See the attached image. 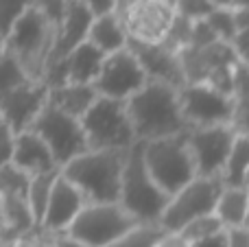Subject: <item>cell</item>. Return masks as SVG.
<instances>
[{"instance_id": "6da1fadb", "label": "cell", "mask_w": 249, "mask_h": 247, "mask_svg": "<svg viewBox=\"0 0 249 247\" xmlns=\"http://www.w3.org/2000/svg\"><path fill=\"white\" fill-rule=\"evenodd\" d=\"M127 109L136 138L142 142L186 134L190 129L181 112L179 90L164 81L151 79L136 96L127 101Z\"/></svg>"}, {"instance_id": "7a4b0ae2", "label": "cell", "mask_w": 249, "mask_h": 247, "mask_svg": "<svg viewBox=\"0 0 249 247\" xmlns=\"http://www.w3.org/2000/svg\"><path fill=\"white\" fill-rule=\"evenodd\" d=\"M127 156L124 149H90L66 164L61 175L86 195L88 204H121Z\"/></svg>"}, {"instance_id": "3957f363", "label": "cell", "mask_w": 249, "mask_h": 247, "mask_svg": "<svg viewBox=\"0 0 249 247\" xmlns=\"http://www.w3.org/2000/svg\"><path fill=\"white\" fill-rule=\"evenodd\" d=\"M57 33L55 22L42 9L31 7L2 39V51L16 57L33 81H44L57 46Z\"/></svg>"}, {"instance_id": "277c9868", "label": "cell", "mask_w": 249, "mask_h": 247, "mask_svg": "<svg viewBox=\"0 0 249 247\" xmlns=\"http://www.w3.org/2000/svg\"><path fill=\"white\" fill-rule=\"evenodd\" d=\"M171 195L160 188L144 160V142L138 140L127 156L123 173L121 206L138 223H160Z\"/></svg>"}, {"instance_id": "5b68a950", "label": "cell", "mask_w": 249, "mask_h": 247, "mask_svg": "<svg viewBox=\"0 0 249 247\" xmlns=\"http://www.w3.org/2000/svg\"><path fill=\"white\" fill-rule=\"evenodd\" d=\"M144 160L164 193L175 195L197 175V164L188 147V131L144 142Z\"/></svg>"}, {"instance_id": "8992f818", "label": "cell", "mask_w": 249, "mask_h": 247, "mask_svg": "<svg viewBox=\"0 0 249 247\" xmlns=\"http://www.w3.org/2000/svg\"><path fill=\"white\" fill-rule=\"evenodd\" d=\"M90 149H129L138 142L133 123L129 118L127 101L101 96L90 112L81 118Z\"/></svg>"}, {"instance_id": "52a82bcc", "label": "cell", "mask_w": 249, "mask_h": 247, "mask_svg": "<svg viewBox=\"0 0 249 247\" xmlns=\"http://www.w3.org/2000/svg\"><path fill=\"white\" fill-rule=\"evenodd\" d=\"M225 191L223 177H195L188 186L171 197L166 212L162 217V228L168 234H179L195 219L214 214L219 199Z\"/></svg>"}, {"instance_id": "ba28073f", "label": "cell", "mask_w": 249, "mask_h": 247, "mask_svg": "<svg viewBox=\"0 0 249 247\" xmlns=\"http://www.w3.org/2000/svg\"><path fill=\"white\" fill-rule=\"evenodd\" d=\"M138 226L121 204H88L66 234L88 247H109Z\"/></svg>"}, {"instance_id": "9c48e42d", "label": "cell", "mask_w": 249, "mask_h": 247, "mask_svg": "<svg viewBox=\"0 0 249 247\" xmlns=\"http://www.w3.org/2000/svg\"><path fill=\"white\" fill-rule=\"evenodd\" d=\"M31 129L46 140L51 151L55 153V160H57V164H59V169L70 164L74 158L90 151L88 136H86V131H83L81 121L68 116V114L61 112V109H57L51 101H48V105L37 116V121L33 123Z\"/></svg>"}, {"instance_id": "30bf717a", "label": "cell", "mask_w": 249, "mask_h": 247, "mask_svg": "<svg viewBox=\"0 0 249 247\" xmlns=\"http://www.w3.org/2000/svg\"><path fill=\"white\" fill-rule=\"evenodd\" d=\"M181 112L190 129L230 125L234 116V96L216 90L210 83H188L179 90Z\"/></svg>"}, {"instance_id": "8fae6325", "label": "cell", "mask_w": 249, "mask_h": 247, "mask_svg": "<svg viewBox=\"0 0 249 247\" xmlns=\"http://www.w3.org/2000/svg\"><path fill=\"white\" fill-rule=\"evenodd\" d=\"M151 79H149V74H146V70L142 68L140 59H138L136 53L127 46V48H123V51L107 55L94 88L105 99L129 101Z\"/></svg>"}, {"instance_id": "7c38bea8", "label": "cell", "mask_w": 249, "mask_h": 247, "mask_svg": "<svg viewBox=\"0 0 249 247\" xmlns=\"http://www.w3.org/2000/svg\"><path fill=\"white\" fill-rule=\"evenodd\" d=\"M236 142V131L230 125H212L188 129V147L197 164L199 177H219Z\"/></svg>"}, {"instance_id": "4fadbf2b", "label": "cell", "mask_w": 249, "mask_h": 247, "mask_svg": "<svg viewBox=\"0 0 249 247\" xmlns=\"http://www.w3.org/2000/svg\"><path fill=\"white\" fill-rule=\"evenodd\" d=\"M51 101V86L46 81H29L9 92H0V121L16 134H24L33 127L37 116Z\"/></svg>"}, {"instance_id": "5bb4252c", "label": "cell", "mask_w": 249, "mask_h": 247, "mask_svg": "<svg viewBox=\"0 0 249 247\" xmlns=\"http://www.w3.org/2000/svg\"><path fill=\"white\" fill-rule=\"evenodd\" d=\"M129 39L144 44H162L177 18L171 0H138L123 13Z\"/></svg>"}, {"instance_id": "9a60e30c", "label": "cell", "mask_w": 249, "mask_h": 247, "mask_svg": "<svg viewBox=\"0 0 249 247\" xmlns=\"http://www.w3.org/2000/svg\"><path fill=\"white\" fill-rule=\"evenodd\" d=\"M129 48L136 53L149 79L175 86L177 90L188 86L184 64H181V53L168 48L166 44H144L138 39H129Z\"/></svg>"}, {"instance_id": "2e32d148", "label": "cell", "mask_w": 249, "mask_h": 247, "mask_svg": "<svg viewBox=\"0 0 249 247\" xmlns=\"http://www.w3.org/2000/svg\"><path fill=\"white\" fill-rule=\"evenodd\" d=\"M86 206H88L86 195L70 179L59 175V179L55 182V188H53L51 201H48V208L39 230L51 236L64 234V232H68V228L72 226L74 219L81 214V210Z\"/></svg>"}, {"instance_id": "e0dca14e", "label": "cell", "mask_w": 249, "mask_h": 247, "mask_svg": "<svg viewBox=\"0 0 249 247\" xmlns=\"http://www.w3.org/2000/svg\"><path fill=\"white\" fill-rule=\"evenodd\" d=\"M94 13L81 2V0H68L66 4V13H64V22L59 26L57 33V46L53 53V61H64L70 53L77 46H81L83 42H88L90 29L94 24Z\"/></svg>"}, {"instance_id": "ac0fdd59", "label": "cell", "mask_w": 249, "mask_h": 247, "mask_svg": "<svg viewBox=\"0 0 249 247\" xmlns=\"http://www.w3.org/2000/svg\"><path fill=\"white\" fill-rule=\"evenodd\" d=\"M9 164L18 166L20 171L29 173L31 177L53 173V171H61L55 160V153L51 151L46 140L35 134L33 129L24 131V134H18L16 151H13V158Z\"/></svg>"}, {"instance_id": "d6986e66", "label": "cell", "mask_w": 249, "mask_h": 247, "mask_svg": "<svg viewBox=\"0 0 249 247\" xmlns=\"http://www.w3.org/2000/svg\"><path fill=\"white\" fill-rule=\"evenodd\" d=\"M107 59L101 48H96L92 42H83L66 57V68H68V83H90L94 86L99 79L103 64Z\"/></svg>"}, {"instance_id": "ffe728a7", "label": "cell", "mask_w": 249, "mask_h": 247, "mask_svg": "<svg viewBox=\"0 0 249 247\" xmlns=\"http://www.w3.org/2000/svg\"><path fill=\"white\" fill-rule=\"evenodd\" d=\"M99 99L101 94L90 83H66V86L51 90V103L57 109L66 112L68 116L79 118V121L90 112V107Z\"/></svg>"}, {"instance_id": "44dd1931", "label": "cell", "mask_w": 249, "mask_h": 247, "mask_svg": "<svg viewBox=\"0 0 249 247\" xmlns=\"http://www.w3.org/2000/svg\"><path fill=\"white\" fill-rule=\"evenodd\" d=\"M88 42H92L96 48H101L105 55H112V53L127 48L129 33H127V26H124L123 18L118 13H107V16L94 18V24L90 29Z\"/></svg>"}, {"instance_id": "7402d4cb", "label": "cell", "mask_w": 249, "mask_h": 247, "mask_svg": "<svg viewBox=\"0 0 249 247\" xmlns=\"http://www.w3.org/2000/svg\"><path fill=\"white\" fill-rule=\"evenodd\" d=\"M2 217H4V236L13 234L16 239H20L29 230L37 228V221H35L33 210H31L26 197L2 193Z\"/></svg>"}, {"instance_id": "603a6c76", "label": "cell", "mask_w": 249, "mask_h": 247, "mask_svg": "<svg viewBox=\"0 0 249 247\" xmlns=\"http://www.w3.org/2000/svg\"><path fill=\"white\" fill-rule=\"evenodd\" d=\"M247 212H249V188H232L225 186L223 195L219 199L216 206V217L223 221V226L228 228H241L247 221Z\"/></svg>"}, {"instance_id": "cb8c5ba5", "label": "cell", "mask_w": 249, "mask_h": 247, "mask_svg": "<svg viewBox=\"0 0 249 247\" xmlns=\"http://www.w3.org/2000/svg\"><path fill=\"white\" fill-rule=\"evenodd\" d=\"M247 171H249V136H236L234 149L228 158V164L223 169V182L225 186L241 188L247 186Z\"/></svg>"}, {"instance_id": "d4e9b609", "label": "cell", "mask_w": 249, "mask_h": 247, "mask_svg": "<svg viewBox=\"0 0 249 247\" xmlns=\"http://www.w3.org/2000/svg\"><path fill=\"white\" fill-rule=\"evenodd\" d=\"M59 175H61V171H53V173L35 175L33 182H31L29 206H31V210H33V217H35V221H37V228L42 226V221H44V214H46L53 188H55V182L59 179Z\"/></svg>"}, {"instance_id": "484cf974", "label": "cell", "mask_w": 249, "mask_h": 247, "mask_svg": "<svg viewBox=\"0 0 249 247\" xmlns=\"http://www.w3.org/2000/svg\"><path fill=\"white\" fill-rule=\"evenodd\" d=\"M166 234L168 232L162 228V223H138L109 247H158Z\"/></svg>"}, {"instance_id": "4316f807", "label": "cell", "mask_w": 249, "mask_h": 247, "mask_svg": "<svg viewBox=\"0 0 249 247\" xmlns=\"http://www.w3.org/2000/svg\"><path fill=\"white\" fill-rule=\"evenodd\" d=\"M29 81H33V79L26 74V70L22 68L20 61L2 51V59H0V92H9Z\"/></svg>"}, {"instance_id": "83f0119b", "label": "cell", "mask_w": 249, "mask_h": 247, "mask_svg": "<svg viewBox=\"0 0 249 247\" xmlns=\"http://www.w3.org/2000/svg\"><path fill=\"white\" fill-rule=\"evenodd\" d=\"M221 230H228V228L223 226V221H221L214 212V214H206V217L195 219L193 223H188V226L179 232V236H184V239L193 245V243H197V241L208 239V236L216 234V232H221Z\"/></svg>"}, {"instance_id": "f1b7e54d", "label": "cell", "mask_w": 249, "mask_h": 247, "mask_svg": "<svg viewBox=\"0 0 249 247\" xmlns=\"http://www.w3.org/2000/svg\"><path fill=\"white\" fill-rule=\"evenodd\" d=\"M0 182H2V193H9V195H18V197H26L29 199V191H31V177L29 173L20 171L13 164H2V171H0Z\"/></svg>"}, {"instance_id": "f546056e", "label": "cell", "mask_w": 249, "mask_h": 247, "mask_svg": "<svg viewBox=\"0 0 249 247\" xmlns=\"http://www.w3.org/2000/svg\"><path fill=\"white\" fill-rule=\"evenodd\" d=\"M31 7H33V0H0V33H2V39L11 33V29L20 22V18Z\"/></svg>"}, {"instance_id": "4dcf8cb0", "label": "cell", "mask_w": 249, "mask_h": 247, "mask_svg": "<svg viewBox=\"0 0 249 247\" xmlns=\"http://www.w3.org/2000/svg\"><path fill=\"white\" fill-rule=\"evenodd\" d=\"M208 24L212 26L221 42L232 44L238 35V26H236V18H234V9H214L212 16L208 18Z\"/></svg>"}, {"instance_id": "1f68e13d", "label": "cell", "mask_w": 249, "mask_h": 247, "mask_svg": "<svg viewBox=\"0 0 249 247\" xmlns=\"http://www.w3.org/2000/svg\"><path fill=\"white\" fill-rule=\"evenodd\" d=\"M214 9L216 7L210 2V0H175L177 16L186 18V20H190V22L208 20Z\"/></svg>"}, {"instance_id": "d6a6232c", "label": "cell", "mask_w": 249, "mask_h": 247, "mask_svg": "<svg viewBox=\"0 0 249 247\" xmlns=\"http://www.w3.org/2000/svg\"><path fill=\"white\" fill-rule=\"evenodd\" d=\"M0 125H2V164H9L13 158V151H16L18 134L7 125V123L0 121Z\"/></svg>"}, {"instance_id": "836d02e7", "label": "cell", "mask_w": 249, "mask_h": 247, "mask_svg": "<svg viewBox=\"0 0 249 247\" xmlns=\"http://www.w3.org/2000/svg\"><path fill=\"white\" fill-rule=\"evenodd\" d=\"M96 18L99 16H107V13H116L118 9V0H81Z\"/></svg>"}, {"instance_id": "e575fe53", "label": "cell", "mask_w": 249, "mask_h": 247, "mask_svg": "<svg viewBox=\"0 0 249 247\" xmlns=\"http://www.w3.org/2000/svg\"><path fill=\"white\" fill-rule=\"evenodd\" d=\"M228 236H230V247H249V228L247 226L230 228Z\"/></svg>"}, {"instance_id": "d590c367", "label": "cell", "mask_w": 249, "mask_h": 247, "mask_svg": "<svg viewBox=\"0 0 249 247\" xmlns=\"http://www.w3.org/2000/svg\"><path fill=\"white\" fill-rule=\"evenodd\" d=\"M193 247H230L228 230H221V232H216V234L208 236V239L197 241V243H193Z\"/></svg>"}, {"instance_id": "8d00e7d4", "label": "cell", "mask_w": 249, "mask_h": 247, "mask_svg": "<svg viewBox=\"0 0 249 247\" xmlns=\"http://www.w3.org/2000/svg\"><path fill=\"white\" fill-rule=\"evenodd\" d=\"M236 55L241 57V61H249V29L247 31H238L236 39L232 42Z\"/></svg>"}, {"instance_id": "74e56055", "label": "cell", "mask_w": 249, "mask_h": 247, "mask_svg": "<svg viewBox=\"0 0 249 247\" xmlns=\"http://www.w3.org/2000/svg\"><path fill=\"white\" fill-rule=\"evenodd\" d=\"M53 247H88L86 243H81V241H77V239H72L70 234H57V236H53Z\"/></svg>"}, {"instance_id": "f35d334b", "label": "cell", "mask_w": 249, "mask_h": 247, "mask_svg": "<svg viewBox=\"0 0 249 247\" xmlns=\"http://www.w3.org/2000/svg\"><path fill=\"white\" fill-rule=\"evenodd\" d=\"M158 247H193V245L179 234H166Z\"/></svg>"}, {"instance_id": "ab89813d", "label": "cell", "mask_w": 249, "mask_h": 247, "mask_svg": "<svg viewBox=\"0 0 249 247\" xmlns=\"http://www.w3.org/2000/svg\"><path fill=\"white\" fill-rule=\"evenodd\" d=\"M234 18H236L238 31L249 29V9H234Z\"/></svg>"}, {"instance_id": "60d3db41", "label": "cell", "mask_w": 249, "mask_h": 247, "mask_svg": "<svg viewBox=\"0 0 249 247\" xmlns=\"http://www.w3.org/2000/svg\"><path fill=\"white\" fill-rule=\"evenodd\" d=\"M212 4H214L216 9H234V4H236V0H210Z\"/></svg>"}, {"instance_id": "b9f144b4", "label": "cell", "mask_w": 249, "mask_h": 247, "mask_svg": "<svg viewBox=\"0 0 249 247\" xmlns=\"http://www.w3.org/2000/svg\"><path fill=\"white\" fill-rule=\"evenodd\" d=\"M234 9H249V0H236Z\"/></svg>"}, {"instance_id": "7bdbcfd3", "label": "cell", "mask_w": 249, "mask_h": 247, "mask_svg": "<svg viewBox=\"0 0 249 247\" xmlns=\"http://www.w3.org/2000/svg\"><path fill=\"white\" fill-rule=\"evenodd\" d=\"M245 184H247V188H249V171H247V179H245Z\"/></svg>"}, {"instance_id": "ee69618b", "label": "cell", "mask_w": 249, "mask_h": 247, "mask_svg": "<svg viewBox=\"0 0 249 247\" xmlns=\"http://www.w3.org/2000/svg\"><path fill=\"white\" fill-rule=\"evenodd\" d=\"M245 226L249 228V212H247V221H245Z\"/></svg>"}]
</instances>
